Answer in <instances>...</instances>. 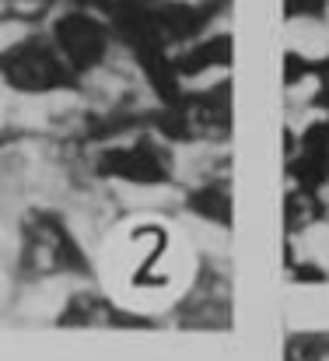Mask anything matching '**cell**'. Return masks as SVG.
<instances>
[{"label": "cell", "mask_w": 329, "mask_h": 361, "mask_svg": "<svg viewBox=\"0 0 329 361\" xmlns=\"http://www.w3.org/2000/svg\"><path fill=\"white\" fill-rule=\"evenodd\" d=\"M0 78L28 95L63 92L74 85V71L53 39H21L0 53Z\"/></svg>", "instance_id": "3957f363"}, {"label": "cell", "mask_w": 329, "mask_h": 361, "mask_svg": "<svg viewBox=\"0 0 329 361\" xmlns=\"http://www.w3.org/2000/svg\"><path fill=\"white\" fill-rule=\"evenodd\" d=\"M106 172L126 179V183H161L165 179V161L158 158V151L137 144V147H123V151H112L102 165Z\"/></svg>", "instance_id": "5b68a950"}, {"label": "cell", "mask_w": 329, "mask_h": 361, "mask_svg": "<svg viewBox=\"0 0 329 361\" xmlns=\"http://www.w3.org/2000/svg\"><path fill=\"white\" fill-rule=\"evenodd\" d=\"M112 25L133 49H168L197 32V11L175 0H119Z\"/></svg>", "instance_id": "6da1fadb"}, {"label": "cell", "mask_w": 329, "mask_h": 361, "mask_svg": "<svg viewBox=\"0 0 329 361\" xmlns=\"http://www.w3.org/2000/svg\"><path fill=\"white\" fill-rule=\"evenodd\" d=\"M53 42L56 49L63 53V60L70 63V71H92L106 60V49H109V28L95 18V14H85V11H70L56 21L53 28Z\"/></svg>", "instance_id": "277c9868"}, {"label": "cell", "mask_w": 329, "mask_h": 361, "mask_svg": "<svg viewBox=\"0 0 329 361\" xmlns=\"http://www.w3.org/2000/svg\"><path fill=\"white\" fill-rule=\"evenodd\" d=\"M116 277H123L126 291L151 295L172 281V239L161 225L130 228L116 249Z\"/></svg>", "instance_id": "7a4b0ae2"}]
</instances>
